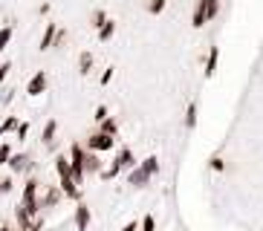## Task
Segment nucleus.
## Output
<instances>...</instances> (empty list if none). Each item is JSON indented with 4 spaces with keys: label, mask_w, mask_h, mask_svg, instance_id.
Returning <instances> with one entry per match:
<instances>
[{
    "label": "nucleus",
    "mask_w": 263,
    "mask_h": 231,
    "mask_svg": "<svg viewBox=\"0 0 263 231\" xmlns=\"http://www.w3.org/2000/svg\"><path fill=\"white\" fill-rule=\"evenodd\" d=\"M217 12H220V0H200L197 9H194V17H191L194 29H200V26H205L209 21H214Z\"/></svg>",
    "instance_id": "obj_1"
},
{
    "label": "nucleus",
    "mask_w": 263,
    "mask_h": 231,
    "mask_svg": "<svg viewBox=\"0 0 263 231\" xmlns=\"http://www.w3.org/2000/svg\"><path fill=\"white\" fill-rule=\"evenodd\" d=\"M84 147L81 145H72L70 147V170H72V179H76V185H81V179H84L87 168H84Z\"/></svg>",
    "instance_id": "obj_2"
},
{
    "label": "nucleus",
    "mask_w": 263,
    "mask_h": 231,
    "mask_svg": "<svg viewBox=\"0 0 263 231\" xmlns=\"http://www.w3.org/2000/svg\"><path fill=\"white\" fill-rule=\"evenodd\" d=\"M116 145V136H110V133H104V130H99V133H93V136L87 139V147L90 150H96V153H104V150H110V147Z\"/></svg>",
    "instance_id": "obj_3"
},
{
    "label": "nucleus",
    "mask_w": 263,
    "mask_h": 231,
    "mask_svg": "<svg viewBox=\"0 0 263 231\" xmlns=\"http://www.w3.org/2000/svg\"><path fill=\"white\" fill-rule=\"evenodd\" d=\"M26 92H29V95L47 92V72H35V75L29 78V84H26Z\"/></svg>",
    "instance_id": "obj_4"
},
{
    "label": "nucleus",
    "mask_w": 263,
    "mask_h": 231,
    "mask_svg": "<svg viewBox=\"0 0 263 231\" xmlns=\"http://www.w3.org/2000/svg\"><path fill=\"white\" fill-rule=\"evenodd\" d=\"M90 220H93V217H90V208H87L84 202H78V208H76V228L87 231L90 228Z\"/></svg>",
    "instance_id": "obj_5"
},
{
    "label": "nucleus",
    "mask_w": 263,
    "mask_h": 231,
    "mask_svg": "<svg viewBox=\"0 0 263 231\" xmlns=\"http://www.w3.org/2000/svg\"><path fill=\"white\" fill-rule=\"evenodd\" d=\"M61 197H67V194H64V188L52 185V188L47 191V197H44V202H41V208H52V205H58V200H61Z\"/></svg>",
    "instance_id": "obj_6"
},
{
    "label": "nucleus",
    "mask_w": 263,
    "mask_h": 231,
    "mask_svg": "<svg viewBox=\"0 0 263 231\" xmlns=\"http://www.w3.org/2000/svg\"><path fill=\"white\" fill-rule=\"evenodd\" d=\"M52 38H58V26L55 23H47V29H44V38H41V52H47L49 46H52Z\"/></svg>",
    "instance_id": "obj_7"
},
{
    "label": "nucleus",
    "mask_w": 263,
    "mask_h": 231,
    "mask_svg": "<svg viewBox=\"0 0 263 231\" xmlns=\"http://www.w3.org/2000/svg\"><path fill=\"white\" fill-rule=\"evenodd\" d=\"M147 179H151V174H147L145 168H136L130 177H127V185H133V188H142V185H147Z\"/></svg>",
    "instance_id": "obj_8"
},
{
    "label": "nucleus",
    "mask_w": 263,
    "mask_h": 231,
    "mask_svg": "<svg viewBox=\"0 0 263 231\" xmlns=\"http://www.w3.org/2000/svg\"><path fill=\"white\" fill-rule=\"evenodd\" d=\"M55 170H58V177L61 179H72L70 159H67V156H58V159H55ZM72 182H76V179H72Z\"/></svg>",
    "instance_id": "obj_9"
},
{
    "label": "nucleus",
    "mask_w": 263,
    "mask_h": 231,
    "mask_svg": "<svg viewBox=\"0 0 263 231\" xmlns=\"http://www.w3.org/2000/svg\"><path fill=\"white\" fill-rule=\"evenodd\" d=\"M116 165H119V168H127V170H130L133 165H136V159H133V150H130V147H124V150H119Z\"/></svg>",
    "instance_id": "obj_10"
},
{
    "label": "nucleus",
    "mask_w": 263,
    "mask_h": 231,
    "mask_svg": "<svg viewBox=\"0 0 263 231\" xmlns=\"http://www.w3.org/2000/svg\"><path fill=\"white\" fill-rule=\"evenodd\" d=\"M90 69H93V52H81V55H78V72L87 75Z\"/></svg>",
    "instance_id": "obj_11"
},
{
    "label": "nucleus",
    "mask_w": 263,
    "mask_h": 231,
    "mask_svg": "<svg viewBox=\"0 0 263 231\" xmlns=\"http://www.w3.org/2000/svg\"><path fill=\"white\" fill-rule=\"evenodd\" d=\"M217 58H220V49H217V46H211L209 61H205V78H211V75H214V69H217Z\"/></svg>",
    "instance_id": "obj_12"
},
{
    "label": "nucleus",
    "mask_w": 263,
    "mask_h": 231,
    "mask_svg": "<svg viewBox=\"0 0 263 231\" xmlns=\"http://www.w3.org/2000/svg\"><path fill=\"white\" fill-rule=\"evenodd\" d=\"M113 35H116V21H104L99 29V41H110Z\"/></svg>",
    "instance_id": "obj_13"
},
{
    "label": "nucleus",
    "mask_w": 263,
    "mask_h": 231,
    "mask_svg": "<svg viewBox=\"0 0 263 231\" xmlns=\"http://www.w3.org/2000/svg\"><path fill=\"white\" fill-rule=\"evenodd\" d=\"M55 130H58V122H55V119H49V122H47V127H44V145H52Z\"/></svg>",
    "instance_id": "obj_14"
},
{
    "label": "nucleus",
    "mask_w": 263,
    "mask_h": 231,
    "mask_svg": "<svg viewBox=\"0 0 263 231\" xmlns=\"http://www.w3.org/2000/svg\"><path fill=\"white\" fill-rule=\"evenodd\" d=\"M139 168H145V170H147V174H151V177H154L156 170H159V159H156V156H147V159H145V162H142Z\"/></svg>",
    "instance_id": "obj_15"
},
{
    "label": "nucleus",
    "mask_w": 263,
    "mask_h": 231,
    "mask_svg": "<svg viewBox=\"0 0 263 231\" xmlns=\"http://www.w3.org/2000/svg\"><path fill=\"white\" fill-rule=\"evenodd\" d=\"M84 168L87 170H101V162H99V156H96V150L90 156H84Z\"/></svg>",
    "instance_id": "obj_16"
},
{
    "label": "nucleus",
    "mask_w": 263,
    "mask_h": 231,
    "mask_svg": "<svg viewBox=\"0 0 263 231\" xmlns=\"http://www.w3.org/2000/svg\"><path fill=\"white\" fill-rule=\"evenodd\" d=\"M9 162H12V170H26V165H29V159H26L24 153H21V156H12Z\"/></svg>",
    "instance_id": "obj_17"
},
{
    "label": "nucleus",
    "mask_w": 263,
    "mask_h": 231,
    "mask_svg": "<svg viewBox=\"0 0 263 231\" xmlns=\"http://www.w3.org/2000/svg\"><path fill=\"white\" fill-rule=\"evenodd\" d=\"M9 41H12V26H3V29H0V52L9 46Z\"/></svg>",
    "instance_id": "obj_18"
},
{
    "label": "nucleus",
    "mask_w": 263,
    "mask_h": 231,
    "mask_svg": "<svg viewBox=\"0 0 263 231\" xmlns=\"http://www.w3.org/2000/svg\"><path fill=\"white\" fill-rule=\"evenodd\" d=\"M197 124V104H188L185 110V127H194Z\"/></svg>",
    "instance_id": "obj_19"
},
{
    "label": "nucleus",
    "mask_w": 263,
    "mask_h": 231,
    "mask_svg": "<svg viewBox=\"0 0 263 231\" xmlns=\"http://www.w3.org/2000/svg\"><path fill=\"white\" fill-rule=\"evenodd\" d=\"M99 124H101V130H104V133H110V136H116V130H119V127H116V122H113L110 116L104 119V122H99Z\"/></svg>",
    "instance_id": "obj_20"
},
{
    "label": "nucleus",
    "mask_w": 263,
    "mask_h": 231,
    "mask_svg": "<svg viewBox=\"0 0 263 231\" xmlns=\"http://www.w3.org/2000/svg\"><path fill=\"white\" fill-rule=\"evenodd\" d=\"M162 9H165V0H147V12L151 15H159Z\"/></svg>",
    "instance_id": "obj_21"
},
{
    "label": "nucleus",
    "mask_w": 263,
    "mask_h": 231,
    "mask_svg": "<svg viewBox=\"0 0 263 231\" xmlns=\"http://www.w3.org/2000/svg\"><path fill=\"white\" fill-rule=\"evenodd\" d=\"M17 124H21L17 119H6V122L0 124V136H3V133H9V130H17Z\"/></svg>",
    "instance_id": "obj_22"
},
{
    "label": "nucleus",
    "mask_w": 263,
    "mask_h": 231,
    "mask_svg": "<svg viewBox=\"0 0 263 231\" xmlns=\"http://www.w3.org/2000/svg\"><path fill=\"white\" fill-rule=\"evenodd\" d=\"M104 21H107L104 9H96V12H93V26H96V29H101V23H104Z\"/></svg>",
    "instance_id": "obj_23"
},
{
    "label": "nucleus",
    "mask_w": 263,
    "mask_h": 231,
    "mask_svg": "<svg viewBox=\"0 0 263 231\" xmlns=\"http://www.w3.org/2000/svg\"><path fill=\"white\" fill-rule=\"evenodd\" d=\"M142 231H156V220H154V214H147L145 220H142Z\"/></svg>",
    "instance_id": "obj_24"
},
{
    "label": "nucleus",
    "mask_w": 263,
    "mask_h": 231,
    "mask_svg": "<svg viewBox=\"0 0 263 231\" xmlns=\"http://www.w3.org/2000/svg\"><path fill=\"white\" fill-rule=\"evenodd\" d=\"M9 159H12V147H9V145H0V165H6Z\"/></svg>",
    "instance_id": "obj_25"
},
{
    "label": "nucleus",
    "mask_w": 263,
    "mask_h": 231,
    "mask_svg": "<svg viewBox=\"0 0 263 231\" xmlns=\"http://www.w3.org/2000/svg\"><path fill=\"white\" fill-rule=\"evenodd\" d=\"M41 225H44V220H41V217H35V220H32V223L26 225L24 231H41Z\"/></svg>",
    "instance_id": "obj_26"
},
{
    "label": "nucleus",
    "mask_w": 263,
    "mask_h": 231,
    "mask_svg": "<svg viewBox=\"0 0 263 231\" xmlns=\"http://www.w3.org/2000/svg\"><path fill=\"white\" fill-rule=\"evenodd\" d=\"M93 119H96V122H104V119H107V107H104V104H101V107H96Z\"/></svg>",
    "instance_id": "obj_27"
},
{
    "label": "nucleus",
    "mask_w": 263,
    "mask_h": 231,
    "mask_svg": "<svg viewBox=\"0 0 263 231\" xmlns=\"http://www.w3.org/2000/svg\"><path fill=\"white\" fill-rule=\"evenodd\" d=\"M9 69H12V61H6V64H0V81L9 75Z\"/></svg>",
    "instance_id": "obj_28"
},
{
    "label": "nucleus",
    "mask_w": 263,
    "mask_h": 231,
    "mask_svg": "<svg viewBox=\"0 0 263 231\" xmlns=\"http://www.w3.org/2000/svg\"><path fill=\"white\" fill-rule=\"evenodd\" d=\"M110 81H113V67L104 69V75H101V84H110Z\"/></svg>",
    "instance_id": "obj_29"
},
{
    "label": "nucleus",
    "mask_w": 263,
    "mask_h": 231,
    "mask_svg": "<svg viewBox=\"0 0 263 231\" xmlns=\"http://www.w3.org/2000/svg\"><path fill=\"white\" fill-rule=\"evenodd\" d=\"M26 133H29V124H17V139H26Z\"/></svg>",
    "instance_id": "obj_30"
},
{
    "label": "nucleus",
    "mask_w": 263,
    "mask_h": 231,
    "mask_svg": "<svg viewBox=\"0 0 263 231\" xmlns=\"http://www.w3.org/2000/svg\"><path fill=\"white\" fill-rule=\"evenodd\" d=\"M0 191H3V194L12 191V179H3V182H0Z\"/></svg>",
    "instance_id": "obj_31"
},
{
    "label": "nucleus",
    "mask_w": 263,
    "mask_h": 231,
    "mask_svg": "<svg viewBox=\"0 0 263 231\" xmlns=\"http://www.w3.org/2000/svg\"><path fill=\"white\" fill-rule=\"evenodd\" d=\"M211 168H214V170H223V159H217V156H214V159H211Z\"/></svg>",
    "instance_id": "obj_32"
},
{
    "label": "nucleus",
    "mask_w": 263,
    "mask_h": 231,
    "mask_svg": "<svg viewBox=\"0 0 263 231\" xmlns=\"http://www.w3.org/2000/svg\"><path fill=\"white\" fill-rule=\"evenodd\" d=\"M136 228H139V223H127V225H124L122 231H136Z\"/></svg>",
    "instance_id": "obj_33"
},
{
    "label": "nucleus",
    "mask_w": 263,
    "mask_h": 231,
    "mask_svg": "<svg viewBox=\"0 0 263 231\" xmlns=\"http://www.w3.org/2000/svg\"><path fill=\"white\" fill-rule=\"evenodd\" d=\"M0 231H9V228H6V225H0Z\"/></svg>",
    "instance_id": "obj_34"
}]
</instances>
